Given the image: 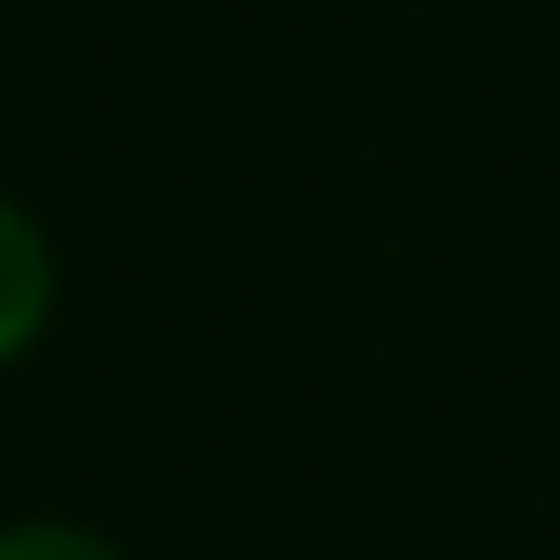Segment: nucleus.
<instances>
[{"mask_svg":"<svg viewBox=\"0 0 560 560\" xmlns=\"http://www.w3.org/2000/svg\"><path fill=\"white\" fill-rule=\"evenodd\" d=\"M52 324V245L44 228L0 192V368L26 359Z\"/></svg>","mask_w":560,"mask_h":560,"instance_id":"1","label":"nucleus"},{"mask_svg":"<svg viewBox=\"0 0 560 560\" xmlns=\"http://www.w3.org/2000/svg\"><path fill=\"white\" fill-rule=\"evenodd\" d=\"M0 560H122V551L105 534H88V525L26 516V525H0Z\"/></svg>","mask_w":560,"mask_h":560,"instance_id":"2","label":"nucleus"}]
</instances>
